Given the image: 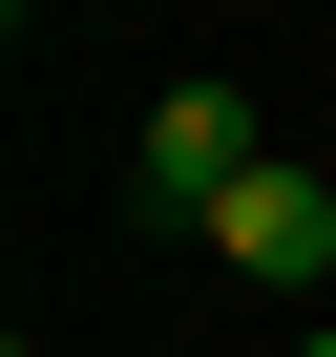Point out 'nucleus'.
<instances>
[{"mask_svg": "<svg viewBox=\"0 0 336 357\" xmlns=\"http://www.w3.org/2000/svg\"><path fill=\"white\" fill-rule=\"evenodd\" d=\"M252 168H273V126H252V84H168V105L126 126V190H147L168 231H211V211L252 190Z\"/></svg>", "mask_w": 336, "mask_h": 357, "instance_id": "1", "label": "nucleus"}, {"mask_svg": "<svg viewBox=\"0 0 336 357\" xmlns=\"http://www.w3.org/2000/svg\"><path fill=\"white\" fill-rule=\"evenodd\" d=\"M211 252H231V273H273V294H315V273H336V190H315V168L273 147V168H252V190L211 211Z\"/></svg>", "mask_w": 336, "mask_h": 357, "instance_id": "2", "label": "nucleus"}, {"mask_svg": "<svg viewBox=\"0 0 336 357\" xmlns=\"http://www.w3.org/2000/svg\"><path fill=\"white\" fill-rule=\"evenodd\" d=\"M294 357H336V315H315V336H294Z\"/></svg>", "mask_w": 336, "mask_h": 357, "instance_id": "3", "label": "nucleus"}]
</instances>
